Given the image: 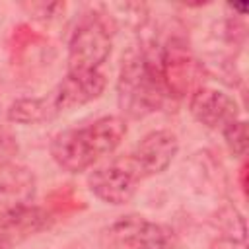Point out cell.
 Instances as JSON below:
<instances>
[{
    "label": "cell",
    "instance_id": "6da1fadb",
    "mask_svg": "<svg viewBox=\"0 0 249 249\" xmlns=\"http://www.w3.org/2000/svg\"><path fill=\"white\" fill-rule=\"evenodd\" d=\"M126 121L119 115H105L80 128H66L53 136L51 156L68 173L89 169L99 158L115 152L126 136Z\"/></svg>",
    "mask_w": 249,
    "mask_h": 249
},
{
    "label": "cell",
    "instance_id": "2e32d148",
    "mask_svg": "<svg viewBox=\"0 0 249 249\" xmlns=\"http://www.w3.org/2000/svg\"><path fill=\"white\" fill-rule=\"evenodd\" d=\"M18 150H19V146H18L16 136L8 128L0 126V169L14 163L16 156H18Z\"/></svg>",
    "mask_w": 249,
    "mask_h": 249
},
{
    "label": "cell",
    "instance_id": "7a4b0ae2",
    "mask_svg": "<svg viewBox=\"0 0 249 249\" xmlns=\"http://www.w3.org/2000/svg\"><path fill=\"white\" fill-rule=\"evenodd\" d=\"M165 88L160 74V49L138 47L123 54L117 78V101L123 115L142 119L165 101Z\"/></svg>",
    "mask_w": 249,
    "mask_h": 249
},
{
    "label": "cell",
    "instance_id": "52a82bcc",
    "mask_svg": "<svg viewBox=\"0 0 249 249\" xmlns=\"http://www.w3.org/2000/svg\"><path fill=\"white\" fill-rule=\"evenodd\" d=\"M117 241L128 249H173L175 233L171 228L152 222L140 214L121 216L111 226Z\"/></svg>",
    "mask_w": 249,
    "mask_h": 249
},
{
    "label": "cell",
    "instance_id": "8fae6325",
    "mask_svg": "<svg viewBox=\"0 0 249 249\" xmlns=\"http://www.w3.org/2000/svg\"><path fill=\"white\" fill-rule=\"evenodd\" d=\"M35 195V177L23 167L10 163L0 169V212L29 204Z\"/></svg>",
    "mask_w": 249,
    "mask_h": 249
},
{
    "label": "cell",
    "instance_id": "4fadbf2b",
    "mask_svg": "<svg viewBox=\"0 0 249 249\" xmlns=\"http://www.w3.org/2000/svg\"><path fill=\"white\" fill-rule=\"evenodd\" d=\"M41 43H43V37H41L35 29H31L27 23H19V25H16V27L12 29V33H10V39H8V53H10L12 60L19 64V60L27 54L29 47H37V45H41Z\"/></svg>",
    "mask_w": 249,
    "mask_h": 249
},
{
    "label": "cell",
    "instance_id": "9a60e30c",
    "mask_svg": "<svg viewBox=\"0 0 249 249\" xmlns=\"http://www.w3.org/2000/svg\"><path fill=\"white\" fill-rule=\"evenodd\" d=\"M222 134H224V140L230 148V152L233 156H245L247 152V124L245 121L237 119L233 123H230L228 126L222 128Z\"/></svg>",
    "mask_w": 249,
    "mask_h": 249
},
{
    "label": "cell",
    "instance_id": "5bb4252c",
    "mask_svg": "<svg viewBox=\"0 0 249 249\" xmlns=\"http://www.w3.org/2000/svg\"><path fill=\"white\" fill-rule=\"evenodd\" d=\"M84 204H82V200L76 196V193H74V189L70 187V185H66V187H58V189H54L51 195H49V212L53 214V218L54 216H58V214H68V212H74V210H78V208H82Z\"/></svg>",
    "mask_w": 249,
    "mask_h": 249
},
{
    "label": "cell",
    "instance_id": "e0dca14e",
    "mask_svg": "<svg viewBox=\"0 0 249 249\" xmlns=\"http://www.w3.org/2000/svg\"><path fill=\"white\" fill-rule=\"evenodd\" d=\"M245 173H247V165L243 163V165H241V169H239V183H241V191H245V185H247V181H245Z\"/></svg>",
    "mask_w": 249,
    "mask_h": 249
},
{
    "label": "cell",
    "instance_id": "5b68a950",
    "mask_svg": "<svg viewBox=\"0 0 249 249\" xmlns=\"http://www.w3.org/2000/svg\"><path fill=\"white\" fill-rule=\"evenodd\" d=\"M140 179L130 167L126 156L115 158L113 161L93 169L88 175V187L89 191L107 204H124L128 202L138 187Z\"/></svg>",
    "mask_w": 249,
    "mask_h": 249
},
{
    "label": "cell",
    "instance_id": "8992f818",
    "mask_svg": "<svg viewBox=\"0 0 249 249\" xmlns=\"http://www.w3.org/2000/svg\"><path fill=\"white\" fill-rule=\"evenodd\" d=\"M179 140L171 130L160 128L152 130L134 146L130 154H126V160L140 181L158 175L169 167L173 158L177 156Z\"/></svg>",
    "mask_w": 249,
    "mask_h": 249
},
{
    "label": "cell",
    "instance_id": "ba28073f",
    "mask_svg": "<svg viewBox=\"0 0 249 249\" xmlns=\"http://www.w3.org/2000/svg\"><path fill=\"white\" fill-rule=\"evenodd\" d=\"M107 86V78L103 72H66V76L56 84V88L49 93L58 115L62 111H70L82 107L93 99H97Z\"/></svg>",
    "mask_w": 249,
    "mask_h": 249
},
{
    "label": "cell",
    "instance_id": "3957f363",
    "mask_svg": "<svg viewBox=\"0 0 249 249\" xmlns=\"http://www.w3.org/2000/svg\"><path fill=\"white\" fill-rule=\"evenodd\" d=\"M113 47L111 21L101 12L84 14L68 41L66 72H95L109 58Z\"/></svg>",
    "mask_w": 249,
    "mask_h": 249
},
{
    "label": "cell",
    "instance_id": "9c48e42d",
    "mask_svg": "<svg viewBox=\"0 0 249 249\" xmlns=\"http://www.w3.org/2000/svg\"><path fill=\"white\" fill-rule=\"evenodd\" d=\"M189 111L200 124L214 130H222L224 126L239 119L237 101L226 91L206 86H202L189 97Z\"/></svg>",
    "mask_w": 249,
    "mask_h": 249
},
{
    "label": "cell",
    "instance_id": "277c9868",
    "mask_svg": "<svg viewBox=\"0 0 249 249\" xmlns=\"http://www.w3.org/2000/svg\"><path fill=\"white\" fill-rule=\"evenodd\" d=\"M160 74L165 91L177 99L191 97L204 86L206 80L204 64L195 56L189 43L179 35L169 37L160 49Z\"/></svg>",
    "mask_w": 249,
    "mask_h": 249
},
{
    "label": "cell",
    "instance_id": "7c38bea8",
    "mask_svg": "<svg viewBox=\"0 0 249 249\" xmlns=\"http://www.w3.org/2000/svg\"><path fill=\"white\" fill-rule=\"evenodd\" d=\"M58 115L49 95L43 97H19L6 109V119L16 124H41L53 121Z\"/></svg>",
    "mask_w": 249,
    "mask_h": 249
},
{
    "label": "cell",
    "instance_id": "30bf717a",
    "mask_svg": "<svg viewBox=\"0 0 249 249\" xmlns=\"http://www.w3.org/2000/svg\"><path fill=\"white\" fill-rule=\"evenodd\" d=\"M53 214L43 206L23 204L0 212V243L12 247L14 243L23 241L29 235H35L53 224Z\"/></svg>",
    "mask_w": 249,
    "mask_h": 249
}]
</instances>
